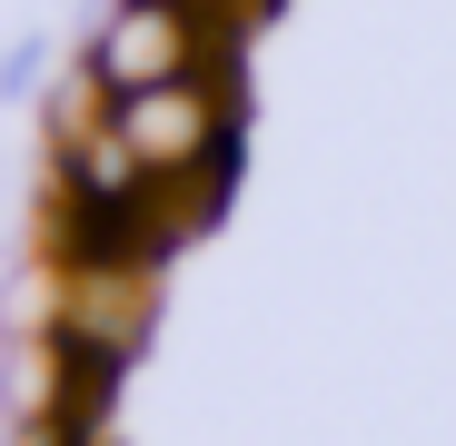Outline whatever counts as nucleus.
<instances>
[{
	"label": "nucleus",
	"instance_id": "1",
	"mask_svg": "<svg viewBox=\"0 0 456 446\" xmlns=\"http://www.w3.org/2000/svg\"><path fill=\"white\" fill-rule=\"evenodd\" d=\"M189 60H199V11H189V0H119L90 69H100V90L139 100V90L189 80Z\"/></svg>",
	"mask_w": 456,
	"mask_h": 446
},
{
	"label": "nucleus",
	"instance_id": "2",
	"mask_svg": "<svg viewBox=\"0 0 456 446\" xmlns=\"http://www.w3.org/2000/svg\"><path fill=\"white\" fill-rule=\"evenodd\" d=\"M110 119H119V139L149 159V179H179V169H199L208 149H218L228 100H218V90H199V80H169V90H139V100H119Z\"/></svg>",
	"mask_w": 456,
	"mask_h": 446
},
{
	"label": "nucleus",
	"instance_id": "3",
	"mask_svg": "<svg viewBox=\"0 0 456 446\" xmlns=\"http://www.w3.org/2000/svg\"><path fill=\"white\" fill-rule=\"evenodd\" d=\"M149 318V268L139 258H100V268H69L60 288V337L90 347V357H119Z\"/></svg>",
	"mask_w": 456,
	"mask_h": 446
}]
</instances>
